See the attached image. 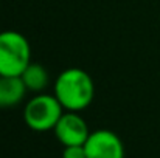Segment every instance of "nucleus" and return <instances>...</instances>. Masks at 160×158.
<instances>
[{
	"instance_id": "f257e3e1",
	"label": "nucleus",
	"mask_w": 160,
	"mask_h": 158,
	"mask_svg": "<svg viewBox=\"0 0 160 158\" xmlns=\"http://www.w3.org/2000/svg\"><path fill=\"white\" fill-rule=\"evenodd\" d=\"M93 95V81L81 68H67L54 81V96L67 112L84 110L90 105Z\"/></svg>"
},
{
	"instance_id": "f03ea898",
	"label": "nucleus",
	"mask_w": 160,
	"mask_h": 158,
	"mask_svg": "<svg viewBox=\"0 0 160 158\" xmlns=\"http://www.w3.org/2000/svg\"><path fill=\"white\" fill-rule=\"evenodd\" d=\"M31 64L28 39L17 31L0 33V78L22 76Z\"/></svg>"
},
{
	"instance_id": "7ed1b4c3",
	"label": "nucleus",
	"mask_w": 160,
	"mask_h": 158,
	"mask_svg": "<svg viewBox=\"0 0 160 158\" xmlns=\"http://www.w3.org/2000/svg\"><path fill=\"white\" fill-rule=\"evenodd\" d=\"M64 113V107L54 95L39 93L31 98L23 110L25 124L36 132L53 130Z\"/></svg>"
},
{
	"instance_id": "20e7f679",
	"label": "nucleus",
	"mask_w": 160,
	"mask_h": 158,
	"mask_svg": "<svg viewBox=\"0 0 160 158\" xmlns=\"http://www.w3.org/2000/svg\"><path fill=\"white\" fill-rule=\"evenodd\" d=\"M87 158H124V146L120 136L107 129L90 132L86 144Z\"/></svg>"
},
{
	"instance_id": "39448f33",
	"label": "nucleus",
	"mask_w": 160,
	"mask_h": 158,
	"mask_svg": "<svg viewBox=\"0 0 160 158\" xmlns=\"http://www.w3.org/2000/svg\"><path fill=\"white\" fill-rule=\"evenodd\" d=\"M53 130L58 141L64 147L84 146L90 135L87 122L84 121L82 116L78 115V112H64Z\"/></svg>"
},
{
	"instance_id": "423d86ee",
	"label": "nucleus",
	"mask_w": 160,
	"mask_h": 158,
	"mask_svg": "<svg viewBox=\"0 0 160 158\" xmlns=\"http://www.w3.org/2000/svg\"><path fill=\"white\" fill-rule=\"evenodd\" d=\"M27 92L20 76L0 78V108H8L22 103Z\"/></svg>"
},
{
	"instance_id": "0eeeda50",
	"label": "nucleus",
	"mask_w": 160,
	"mask_h": 158,
	"mask_svg": "<svg viewBox=\"0 0 160 158\" xmlns=\"http://www.w3.org/2000/svg\"><path fill=\"white\" fill-rule=\"evenodd\" d=\"M20 78H22L28 92H38L39 93V92L45 90L50 84L48 71L39 64H30L27 67V70L22 73Z\"/></svg>"
},
{
	"instance_id": "6e6552de",
	"label": "nucleus",
	"mask_w": 160,
	"mask_h": 158,
	"mask_svg": "<svg viewBox=\"0 0 160 158\" xmlns=\"http://www.w3.org/2000/svg\"><path fill=\"white\" fill-rule=\"evenodd\" d=\"M62 158H87L84 146H65L62 151Z\"/></svg>"
}]
</instances>
